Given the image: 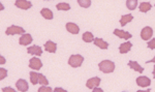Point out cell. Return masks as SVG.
Instances as JSON below:
<instances>
[{
  "instance_id": "1",
  "label": "cell",
  "mask_w": 155,
  "mask_h": 92,
  "mask_svg": "<svg viewBox=\"0 0 155 92\" xmlns=\"http://www.w3.org/2000/svg\"><path fill=\"white\" fill-rule=\"evenodd\" d=\"M98 67L104 74H111L115 69V63L111 60H104L98 64Z\"/></svg>"
},
{
  "instance_id": "2",
  "label": "cell",
  "mask_w": 155,
  "mask_h": 92,
  "mask_svg": "<svg viewBox=\"0 0 155 92\" xmlns=\"http://www.w3.org/2000/svg\"><path fill=\"white\" fill-rule=\"evenodd\" d=\"M83 61H84V57L82 55L77 54V55H71V57H69L68 64L71 66H72V67H79V66L82 65Z\"/></svg>"
},
{
  "instance_id": "3",
  "label": "cell",
  "mask_w": 155,
  "mask_h": 92,
  "mask_svg": "<svg viewBox=\"0 0 155 92\" xmlns=\"http://www.w3.org/2000/svg\"><path fill=\"white\" fill-rule=\"evenodd\" d=\"M6 35H15V34H24L25 29L20 26H16V25H12L5 31Z\"/></svg>"
},
{
  "instance_id": "4",
  "label": "cell",
  "mask_w": 155,
  "mask_h": 92,
  "mask_svg": "<svg viewBox=\"0 0 155 92\" xmlns=\"http://www.w3.org/2000/svg\"><path fill=\"white\" fill-rule=\"evenodd\" d=\"M153 35V29L151 27H145L143 30L141 31V37L143 41H149L150 38Z\"/></svg>"
},
{
  "instance_id": "5",
  "label": "cell",
  "mask_w": 155,
  "mask_h": 92,
  "mask_svg": "<svg viewBox=\"0 0 155 92\" xmlns=\"http://www.w3.org/2000/svg\"><path fill=\"white\" fill-rule=\"evenodd\" d=\"M29 67L35 69V71H38V69H41L42 67V62L41 61V59L36 58V57L31 58L29 61Z\"/></svg>"
},
{
  "instance_id": "6",
  "label": "cell",
  "mask_w": 155,
  "mask_h": 92,
  "mask_svg": "<svg viewBox=\"0 0 155 92\" xmlns=\"http://www.w3.org/2000/svg\"><path fill=\"white\" fill-rule=\"evenodd\" d=\"M15 5L21 9H29V8H31L32 3L30 1H28V0H17V1L15 2Z\"/></svg>"
},
{
  "instance_id": "7",
  "label": "cell",
  "mask_w": 155,
  "mask_h": 92,
  "mask_svg": "<svg viewBox=\"0 0 155 92\" xmlns=\"http://www.w3.org/2000/svg\"><path fill=\"white\" fill-rule=\"evenodd\" d=\"M32 36L30 35V34L28 33H24L22 34V36L20 37L19 39V44H21V46H28V44H30L32 43Z\"/></svg>"
},
{
  "instance_id": "8",
  "label": "cell",
  "mask_w": 155,
  "mask_h": 92,
  "mask_svg": "<svg viewBox=\"0 0 155 92\" xmlns=\"http://www.w3.org/2000/svg\"><path fill=\"white\" fill-rule=\"evenodd\" d=\"M99 84H101V78L95 77V78L89 79L86 83V86H87V88H89V89H93V88H95V87H98Z\"/></svg>"
},
{
  "instance_id": "9",
  "label": "cell",
  "mask_w": 155,
  "mask_h": 92,
  "mask_svg": "<svg viewBox=\"0 0 155 92\" xmlns=\"http://www.w3.org/2000/svg\"><path fill=\"white\" fill-rule=\"evenodd\" d=\"M16 87H17V89H18L19 91H22V92L27 91V90H28V88H29L28 83H27L25 80H23V79H20V80L17 81Z\"/></svg>"
},
{
  "instance_id": "10",
  "label": "cell",
  "mask_w": 155,
  "mask_h": 92,
  "mask_svg": "<svg viewBox=\"0 0 155 92\" xmlns=\"http://www.w3.org/2000/svg\"><path fill=\"white\" fill-rule=\"evenodd\" d=\"M114 34L116 36L120 37V38H123L125 39V41H127V39L131 38V34L128 33L127 31H123V30H120V29H115L114 30Z\"/></svg>"
},
{
  "instance_id": "11",
  "label": "cell",
  "mask_w": 155,
  "mask_h": 92,
  "mask_svg": "<svg viewBox=\"0 0 155 92\" xmlns=\"http://www.w3.org/2000/svg\"><path fill=\"white\" fill-rule=\"evenodd\" d=\"M27 53L28 54H31V55H36V56H41L42 54V50L39 46H36V44H34V46L30 47V48L27 49Z\"/></svg>"
},
{
  "instance_id": "12",
  "label": "cell",
  "mask_w": 155,
  "mask_h": 92,
  "mask_svg": "<svg viewBox=\"0 0 155 92\" xmlns=\"http://www.w3.org/2000/svg\"><path fill=\"white\" fill-rule=\"evenodd\" d=\"M137 84L141 87H148L151 85V80L147 77H139L137 79Z\"/></svg>"
},
{
  "instance_id": "13",
  "label": "cell",
  "mask_w": 155,
  "mask_h": 92,
  "mask_svg": "<svg viewBox=\"0 0 155 92\" xmlns=\"http://www.w3.org/2000/svg\"><path fill=\"white\" fill-rule=\"evenodd\" d=\"M45 49H46V51L49 52V53H56L57 44H55L54 41H48L46 44H45Z\"/></svg>"
},
{
  "instance_id": "14",
  "label": "cell",
  "mask_w": 155,
  "mask_h": 92,
  "mask_svg": "<svg viewBox=\"0 0 155 92\" xmlns=\"http://www.w3.org/2000/svg\"><path fill=\"white\" fill-rule=\"evenodd\" d=\"M66 30L69 32V33H72V34H78L80 31V28L78 25H76L74 23H71V22H69V23L66 24Z\"/></svg>"
},
{
  "instance_id": "15",
  "label": "cell",
  "mask_w": 155,
  "mask_h": 92,
  "mask_svg": "<svg viewBox=\"0 0 155 92\" xmlns=\"http://www.w3.org/2000/svg\"><path fill=\"white\" fill-rule=\"evenodd\" d=\"M131 47H132V44L130 43V41H126V43L122 44L121 46L119 47V52L121 54H126L130 51Z\"/></svg>"
},
{
  "instance_id": "16",
  "label": "cell",
  "mask_w": 155,
  "mask_h": 92,
  "mask_svg": "<svg viewBox=\"0 0 155 92\" xmlns=\"http://www.w3.org/2000/svg\"><path fill=\"white\" fill-rule=\"evenodd\" d=\"M93 43L95 46H97L98 48H101L102 50H107V47H109V44H107V41H104L102 38H94Z\"/></svg>"
},
{
  "instance_id": "17",
  "label": "cell",
  "mask_w": 155,
  "mask_h": 92,
  "mask_svg": "<svg viewBox=\"0 0 155 92\" xmlns=\"http://www.w3.org/2000/svg\"><path fill=\"white\" fill-rule=\"evenodd\" d=\"M128 66L130 68L134 69V71H137V73H140V74H142L144 71V68L142 67V66L140 65V64L137 63V61H129L128 62Z\"/></svg>"
},
{
  "instance_id": "18",
  "label": "cell",
  "mask_w": 155,
  "mask_h": 92,
  "mask_svg": "<svg viewBox=\"0 0 155 92\" xmlns=\"http://www.w3.org/2000/svg\"><path fill=\"white\" fill-rule=\"evenodd\" d=\"M132 19H134V16H132V15H130V14L124 15V16H122V18L120 19V24H121V26H125L128 22L132 21Z\"/></svg>"
},
{
  "instance_id": "19",
  "label": "cell",
  "mask_w": 155,
  "mask_h": 92,
  "mask_svg": "<svg viewBox=\"0 0 155 92\" xmlns=\"http://www.w3.org/2000/svg\"><path fill=\"white\" fill-rule=\"evenodd\" d=\"M41 14V16L47 20L53 19V12H52L51 9H49V8H42Z\"/></svg>"
},
{
  "instance_id": "20",
  "label": "cell",
  "mask_w": 155,
  "mask_h": 92,
  "mask_svg": "<svg viewBox=\"0 0 155 92\" xmlns=\"http://www.w3.org/2000/svg\"><path fill=\"white\" fill-rule=\"evenodd\" d=\"M151 7H152V5L150 2H142V3L140 4V12H147L151 9Z\"/></svg>"
},
{
  "instance_id": "21",
  "label": "cell",
  "mask_w": 155,
  "mask_h": 92,
  "mask_svg": "<svg viewBox=\"0 0 155 92\" xmlns=\"http://www.w3.org/2000/svg\"><path fill=\"white\" fill-rule=\"evenodd\" d=\"M29 74H30V81H31L32 85H36V84L38 83L39 74L35 73V71H31Z\"/></svg>"
},
{
  "instance_id": "22",
  "label": "cell",
  "mask_w": 155,
  "mask_h": 92,
  "mask_svg": "<svg viewBox=\"0 0 155 92\" xmlns=\"http://www.w3.org/2000/svg\"><path fill=\"white\" fill-rule=\"evenodd\" d=\"M83 41H85V43H91V41H94L93 34L89 31L85 32V33L83 34Z\"/></svg>"
},
{
  "instance_id": "23",
  "label": "cell",
  "mask_w": 155,
  "mask_h": 92,
  "mask_svg": "<svg viewBox=\"0 0 155 92\" xmlns=\"http://www.w3.org/2000/svg\"><path fill=\"white\" fill-rule=\"evenodd\" d=\"M137 0H126V6L129 11H134L137 8Z\"/></svg>"
},
{
  "instance_id": "24",
  "label": "cell",
  "mask_w": 155,
  "mask_h": 92,
  "mask_svg": "<svg viewBox=\"0 0 155 92\" xmlns=\"http://www.w3.org/2000/svg\"><path fill=\"white\" fill-rule=\"evenodd\" d=\"M56 8L58 9V11H69L71 9V5H69L68 3H58L56 6Z\"/></svg>"
},
{
  "instance_id": "25",
  "label": "cell",
  "mask_w": 155,
  "mask_h": 92,
  "mask_svg": "<svg viewBox=\"0 0 155 92\" xmlns=\"http://www.w3.org/2000/svg\"><path fill=\"white\" fill-rule=\"evenodd\" d=\"M78 3H79V5L81 7L88 8L91 5V0H78Z\"/></svg>"
},
{
  "instance_id": "26",
  "label": "cell",
  "mask_w": 155,
  "mask_h": 92,
  "mask_svg": "<svg viewBox=\"0 0 155 92\" xmlns=\"http://www.w3.org/2000/svg\"><path fill=\"white\" fill-rule=\"evenodd\" d=\"M38 83L41 84V85H48L49 82H48V79L44 76V74H39V79H38Z\"/></svg>"
},
{
  "instance_id": "27",
  "label": "cell",
  "mask_w": 155,
  "mask_h": 92,
  "mask_svg": "<svg viewBox=\"0 0 155 92\" xmlns=\"http://www.w3.org/2000/svg\"><path fill=\"white\" fill-rule=\"evenodd\" d=\"M7 77V71L3 67H0V80H3Z\"/></svg>"
},
{
  "instance_id": "28",
  "label": "cell",
  "mask_w": 155,
  "mask_h": 92,
  "mask_svg": "<svg viewBox=\"0 0 155 92\" xmlns=\"http://www.w3.org/2000/svg\"><path fill=\"white\" fill-rule=\"evenodd\" d=\"M52 91V88L49 87L48 85H42L41 88L38 89V92H51Z\"/></svg>"
},
{
  "instance_id": "29",
  "label": "cell",
  "mask_w": 155,
  "mask_h": 92,
  "mask_svg": "<svg viewBox=\"0 0 155 92\" xmlns=\"http://www.w3.org/2000/svg\"><path fill=\"white\" fill-rule=\"evenodd\" d=\"M147 46H148V48H149V49L155 50V38L151 39L150 41H148V43H147Z\"/></svg>"
},
{
  "instance_id": "30",
  "label": "cell",
  "mask_w": 155,
  "mask_h": 92,
  "mask_svg": "<svg viewBox=\"0 0 155 92\" xmlns=\"http://www.w3.org/2000/svg\"><path fill=\"white\" fill-rule=\"evenodd\" d=\"M2 91H3V92H6V91H8V92H15V89H12V87H5V88H2Z\"/></svg>"
},
{
  "instance_id": "31",
  "label": "cell",
  "mask_w": 155,
  "mask_h": 92,
  "mask_svg": "<svg viewBox=\"0 0 155 92\" xmlns=\"http://www.w3.org/2000/svg\"><path fill=\"white\" fill-rule=\"evenodd\" d=\"M92 90H93V92H104V90L101 88H98V87H95V88H93Z\"/></svg>"
},
{
  "instance_id": "32",
  "label": "cell",
  "mask_w": 155,
  "mask_h": 92,
  "mask_svg": "<svg viewBox=\"0 0 155 92\" xmlns=\"http://www.w3.org/2000/svg\"><path fill=\"white\" fill-rule=\"evenodd\" d=\"M55 92H66V90H64V89H62V88H55V90H54Z\"/></svg>"
},
{
  "instance_id": "33",
  "label": "cell",
  "mask_w": 155,
  "mask_h": 92,
  "mask_svg": "<svg viewBox=\"0 0 155 92\" xmlns=\"http://www.w3.org/2000/svg\"><path fill=\"white\" fill-rule=\"evenodd\" d=\"M5 63V59H4V57L3 56H0V64H4Z\"/></svg>"
},
{
  "instance_id": "34",
  "label": "cell",
  "mask_w": 155,
  "mask_h": 92,
  "mask_svg": "<svg viewBox=\"0 0 155 92\" xmlns=\"http://www.w3.org/2000/svg\"><path fill=\"white\" fill-rule=\"evenodd\" d=\"M151 62H153V63H155V57L153 59H151V60H149V61H146V63H151Z\"/></svg>"
},
{
  "instance_id": "35",
  "label": "cell",
  "mask_w": 155,
  "mask_h": 92,
  "mask_svg": "<svg viewBox=\"0 0 155 92\" xmlns=\"http://www.w3.org/2000/svg\"><path fill=\"white\" fill-rule=\"evenodd\" d=\"M152 74H153L154 79H155V66H154V69H153V73H152Z\"/></svg>"
},
{
  "instance_id": "36",
  "label": "cell",
  "mask_w": 155,
  "mask_h": 92,
  "mask_svg": "<svg viewBox=\"0 0 155 92\" xmlns=\"http://www.w3.org/2000/svg\"><path fill=\"white\" fill-rule=\"evenodd\" d=\"M46 1H48V0H46Z\"/></svg>"
}]
</instances>
